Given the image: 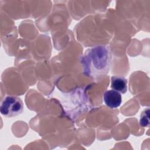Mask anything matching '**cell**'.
Here are the masks:
<instances>
[{
  "label": "cell",
  "mask_w": 150,
  "mask_h": 150,
  "mask_svg": "<svg viewBox=\"0 0 150 150\" xmlns=\"http://www.w3.org/2000/svg\"><path fill=\"white\" fill-rule=\"evenodd\" d=\"M111 53L105 46H97L87 49L81 61L84 75L94 79L105 76L111 66Z\"/></svg>",
  "instance_id": "1"
},
{
  "label": "cell",
  "mask_w": 150,
  "mask_h": 150,
  "mask_svg": "<svg viewBox=\"0 0 150 150\" xmlns=\"http://www.w3.org/2000/svg\"><path fill=\"white\" fill-rule=\"evenodd\" d=\"M23 111V103L18 97L6 96L1 101L0 112L5 117H15L21 114Z\"/></svg>",
  "instance_id": "2"
},
{
  "label": "cell",
  "mask_w": 150,
  "mask_h": 150,
  "mask_svg": "<svg viewBox=\"0 0 150 150\" xmlns=\"http://www.w3.org/2000/svg\"><path fill=\"white\" fill-rule=\"evenodd\" d=\"M103 99L105 105L112 109L118 107L122 103L121 94L114 90L106 91L104 93Z\"/></svg>",
  "instance_id": "3"
},
{
  "label": "cell",
  "mask_w": 150,
  "mask_h": 150,
  "mask_svg": "<svg viewBox=\"0 0 150 150\" xmlns=\"http://www.w3.org/2000/svg\"><path fill=\"white\" fill-rule=\"evenodd\" d=\"M111 87L120 94H125L127 91V80L122 76H112Z\"/></svg>",
  "instance_id": "4"
},
{
  "label": "cell",
  "mask_w": 150,
  "mask_h": 150,
  "mask_svg": "<svg viewBox=\"0 0 150 150\" xmlns=\"http://www.w3.org/2000/svg\"><path fill=\"white\" fill-rule=\"evenodd\" d=\"M139 125L143 127H148L149 125V109L147 108L141 112L139 117Z\"/></svg>",
  "instance_id": "5"
}]
</instances>
